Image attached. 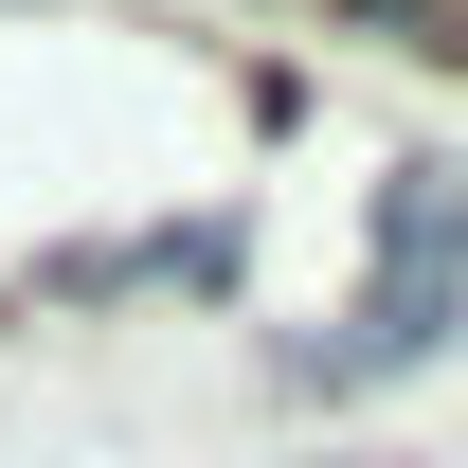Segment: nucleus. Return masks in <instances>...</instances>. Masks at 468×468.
Instances as JSON below:
<instances>
[{
	"label": "nucleus",
	"instance_id": "f257e3e1",
	"mask_svg": "<svg viewBox=\"0 0 468 468\" xmlns=\"http://www.w3.org/2000/svg\"><path fill=\"white\" fill-rule=\"evenodd\" d=\"M378 289H468V180L451 163H397V198H378Z\"/></svg>",
	"mask_w": 468,
	"mask_h": 468
},
{
	"label": "nucleus",
	"instance_id": "f03ea898",
	"mask_svg": "<svg viewBox=\"0 0 468 468\" xmlns=\"http://www.w3.org/2000/svg\"><path fill=\"white\" fill-rule=\"evenodd\" d=\"M360 18H397V37H451V0H360Z\"/></svg>",
	"mask_w": 468,
	"mask_h": 468
}]
</instances>
